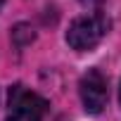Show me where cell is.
<instances>
[{"mask_svg":"<svg viewBox=\"0 0 121 121\" xmlns=\"http://www.w3.org/2000/svg\"><path fill=\"white\" fill-rule=\"evenodd\" d=\"M107 31H109V19L102 12H90V14L76 17L69 24L67 45L71 50H76V52L93 50V48H97L102 43V38L107 36Z\"/></svg>","mask_w":121,"mask_h":121,"instance_id":"6da1fadb","label":"cell"},{"mask_svg":"<svg viewBox=\"0 0 121 121\" xmlns=\"http://www.w3.org/2000/svg\"><path fill=\"white\" fill-rule=\"evenodd\" d=\"M119 100H121V88H119Z\"/></svg>","mask_w":121,"mask_h":121,"instance_id":"5b68a950","label":"cell"},{"mask_svg":"<svg viewBox=\"0 0 121 121\" xmlns=\"http://www.w3.org/2000/svg\"><path fill=\"white\" fill-rule=\"evenodd\" d=\"M78 93H81L83 109L88 114H100L107 107V100H109V86H107L104 74L100 69H88L81 76Z\"/></svg>","mask_w":121,"mask_h":121,"instance_id":"3957f363","label":"cell"},{"mask_svg":"<svg viewBox=\"0 0 121 121\" xmlns=\"http://www.w3.org/2000/svg\"><path fill=\"white\" fill-rule=\"evenodd\" d=\"M48 112V102L26 88L24 83L10 86L7 93V119L5 121H43Z\"/></svg>","mask_w":121,"mask_h":121,"instance_id":"7a4b0ae2","label":"cell"},{"mask_svg":"<svg viewBox=\"0 0 121 121\" xmlns=\"http://www.w3.org/2000/svg\"><path fill=\"white\" fill-rule=\"evenodd\" d=\"M3 5H5V0H0V10H3Z\"/></svg>","mask_w":121,"mask_h":121,"instance_id":"277c9868","label":"cell"}]
</instances>
